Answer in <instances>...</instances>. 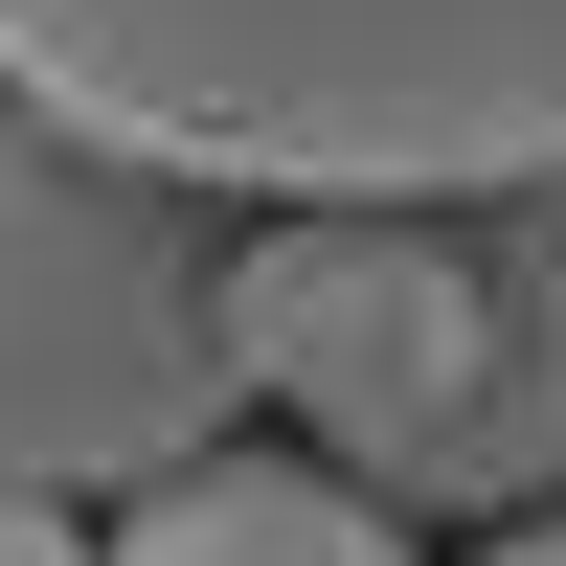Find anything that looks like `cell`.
Wrapping results in <instances>:
<instances>
[{
    "label": "cell",
    "mask_w": 566,
    "mask_h": 566,
    "mask_svg": "<svg viewBox=\"0 0 566 566\" xmlns=\"http://www.w3.org/2000/svg\"><path fill=\"white\" fill-rule=\"evenodd\" d=\"M114 566H408V522L317 453H205V476L114 499Z\"/></svg>",
    "instance_id": "obj_4"
},
{
    "label": "cell",
    "mask_w": 566,
    "mask_h": 566,
    "mask_svg": "<svg viewBox=\"0 0 566 566\" xmlns=\"http://www.w3.org/2000/svg\"><path fill=\"white\" fill-rule=\"evenodd\" d=\"M0 566H114V522L91 499H0Z\"/></svg>",
    "instance_id": "obj_5"
},
{
    "label": "cell",
    "mask_w": 566,
    "mask_h": 566,
    "mask_svg": "<svg viewBox=\"0 0 566 566\" xmlns=\"http://www.w3.org/2000/svg\"><path fill=\"white\" fill-rule=\"evenodd\" d=\"M250 227L0 91V499H159L250 431Z\"/></svg>",
    "instance_id": "obj_3"
},
{
    "label": "cell",
    "mask_w": 566,
    "mask_h": 566,
    "mask_svg": "<svg viewBox=\"0 0 566 566\" xmlns=\"http://www.w3.org/2000/svg\"><path fill=\"white\" fill-rule=\"evenodd\" d=\"M250 408L386 522H544L566 499V181L453 205H250Z\"/></svg>",
    "instance_id": "obj_2"
},
{
    "label": "cell",
    "mask_w": 566,
    "mask_h": 566,
    "mask_svg": "<svg viewBox=\"0 0 566 566\" xmlns=\"http://www.w3.org/2000/svg\"><path fill=\"white\" fill-rule=\"evenodd\" d=\"M0 91L205 205L566 181V0H0Z\"/></svg>",
    "instance_id": "obj_1"
},
{
    "label": "cell",
    "mask_w": 566,
    "mask_h": 566,
    "mask_svg": "<svg viewBox=\"0 0 566 566\" xmlns=\"http://www.w3.org/2000/svg\"><path fill=\"white\" fill-rule=\"evenodd\" d=\"M476 566H566V499H544V522H476Z\"/></svg>",
    "instance_id": "obj_6"
}]
</instances>
